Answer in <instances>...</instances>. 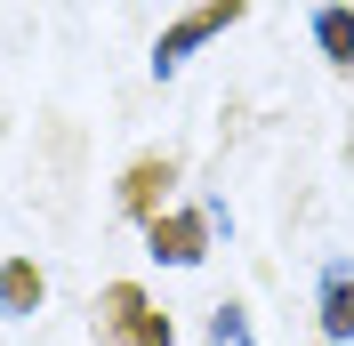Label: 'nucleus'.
Returning a JSON list of instances; mask_svg holds the SVG:
<instances>
[{"label":"nucleus","instance_id":"nucleus-4","mask_svg":"<svg viewBox=\"0 0 354 346\" xmlns=\"http://www.w3.org/2000/svg\"><path fill=\"white\" fill-rule=\"evenodd\" d=\"M145 250H153L161 266H201L209 258V210H161L153 226H145Z\"/></svg>","mask_w":354,"mask_h":346},{"label":"nucleus","instance_id":"nucleus-2","mask_svg":"<svg viewBox=\"0 0 354 346\" xmlns=\"http://www.w3.org/2000/svg\"><path fill=\"white\" fill-rule=\"evenodd\" d=\"M242 17H250V0H201V8H185L177 24H161L153 73H161V81H169V73H185V57H194V48H209L225 24H242Z\"/></svg>","mask_w":354,"mask_h":346},{"label":"nucleus","instance_id":"nucleus-3","mask_svg":"<svg viewBox=\"0 0 354 346\" xmlns=\"http://www.w3.org/2000/svg\"><path fill=\"white\" fill-rule=\"evenodd\" d=\"M169 185H177V153H137L129 170H121V185H113V201H121V217L153 226L169 210Z\"/></svg>","mask_w":354,"mask_h":346},{"label":"nucleus","instance_id":"nucleus-6","mask_svg":"<svg viewBox=\"0 0 354 346\" xmlns=\"http://www.w3.org/2000/svg\"><path fill=\"white\" fill-rule=\"evenodd\" d=\"M41 298H48V274H41V266H32V258H0V314H8V322H32Z\"/></svg>","mask_w":354,"mask_h":346},{"label":"nucleus","instance_id":"nucleus-7","mask_svg":"<svg viewBox=\"0 0 354 346\" xmlns=\"http://www.w3.org/2000/svg\"><path fill=\"white\" fill-rule=\"evenodd\" d=\"M314 48H322L338 73H354V0H322V8H314Z\"/></svg>","mask_w":354,"mask_h":346},{"label":"nucleus","instance_id":"nucleus-1","mask_svg":"<svg viewBox=\"0 0 354 346\" xmlns=\"http://www.w3.org/2000/svg\"><path fill=\"white\" fill-rule=\"evenodd\" d=\"M97 346H177V322L137 282H105L97 290Z\"/></svg>","mask_w":354,"mask_h":346},{"label":"nucleus","instance_id":"nucleus-5","mask_svg":"<svg viewBox=\"0 0 354 346\" xmlns=\"http://www.w3.org/2000/svg\"><path fill=\"white\" fill-rule=\"evenodd\" d=\"M314 314H322V338H330V346H354V266L346 258L322 266V298H314Z\"/></svg>","mask_w":354,"mask_h":346},{"label":"nucleus","instance_id":"nucleus-8","mask_svg":"<svg viewBox=\"0 0 354 346\" xmlns=\"http://www.w3.org/2000/svg\"><path fill=\"white\" fill-rule=\"evenodd\" d=\"M201 346H258V338H250V306L225 298L218 314H209V330H201Z\"/></svg>","mask_w":354,"mask_h":346}]
</instances>
